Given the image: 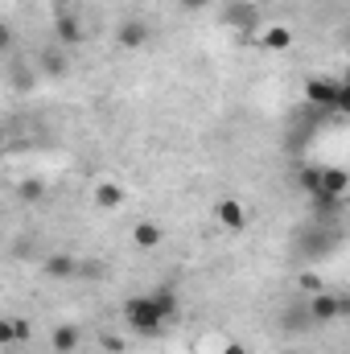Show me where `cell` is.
I'll return each instance as SVG.
<instances>
[{"instance_id": "cell-13", "label": "cell", "mask_w": 350, "mask_h": 354, "mask_svg": "<svg viewBox=\"0 0 350 354\" xmlns=\"http://www.w3.org/2000/svg\"><path fill=\"white\" fill-rule=\"evenodd\" d=\"M313 206H317V218H338L342 214V198H334V194H313Z\"/></svg>"}, {"instance_id": "cell-14", "label": "cell", "mask_w": 350, "mask_h": 354, "mask_svg": "<svg viewBox=\"0 0 350 354\" xmlns=\"http://www.w3.org/2000/svg\"><path fill=\"white\" fill-rule=\"evenodd\" d=\"M153 301H157V309L165 313V322L177 313V292H174V288H157V292H153Z\"/></svg>"}, {"instance_id": "cell-19", "label": "cell", "mask_w": 350, "mask_h": 354, "mask_svg": "<svg viewBox=\"0 0 350 354\" xmlns=\"http://www.w3.org/2000/svg\"><path fill=\"white\" fill-rule=\"evenodd\" d=\"M301 288H309V292H317V288H322V280H317L313 272H305V276H301Z\"/></svg>"}, {"instance_id": "cell-4", "label": "cell", "mask_w": 350, "mask_h": 354, "mask_svg": "<svg viewBox=\"0 0 350 354\" xmlns=\"http://www.w3.org/2000/svg\"><path fill=\"white\" fill-rule=\"evenodd\" d=\"M116 41H120L124 50H140V46L149 41V25H145V21H124V25L116 29Z\"/></svg>"}, {"instance_id": "cell-11", "label": "cell", "mask_w": 350, "mask_h": 354, "mask_svg": "<svg viewBox=\"0 0 350 354\" xmlns=\"http://www.w3.org/2000/svg\"><path fill=\"white\" fill-rule=\"evenodd\" d=\"M54 33H58L62 50H66V46H79V41H83V29H79V21H75V17H58V21H54Z\"/></svg>"}, {"instance_id": "cell-3", "label": "cell", "mask_w": 350, "mask_h": 354, "mask_svg": "<svg viewBox=\"0 0 350 354\" xmlns=\"http://www.w3.org/2000/svg\"><path fill=\"white\" fill-rule=\"evenodd\" d=\"M214 218H219L227 231H243V227H248V210H243V202H235V198H223L219 210H214Z\"/></svg>"}, {"instance_id": "cell-15", "label": "cell", "mask_w": 350, "mask_h": 354, "mask_svg": "<svg viewBox=\"0 0 350 354\" xmlns=\"http://www.w3.org/2000/svg\"><path fill=\"white\" fill-rule=\"evenodd\" d=\"M301 185H305L309 194H317V189H322V169H301Z\"/></svg>"}, {"instance_id": "cell-10", "label": "cell", "mask_w": 350, "mask_h": 354, "mask_svg": "<svg viewBox=\"0 0 350 354\" xmlns=\"http://www.w3.org/2000/svg\"><path fill=\"white\" fill-rule=\"evenodd\" d=\"M46 276L50 280H71V276H79V260L75 256H50L46 260Z\"/></svg>"}, {"instance_id": "cell-12", "label": "cell", "mask_w": 350, "mask_h": 354, "mask_svg": "<svg viewBox=\"0 0 350 354\" xmlns=\"http://www.w3.org/2000/svg\"><path fill=\"white\" fill-rule=\"evenodd\" d=\"M50 346H54V354H71L79 346V326H58L54 338H50Z\"/></svg>"}, {"instance_id": "cell-6", "label": "cell", "mask_w": 350, "mask_h": 354, "mask_svg": "<svg viewBox=\"0 0 350 354\" xmlns=\"http://www.w3.org/2000/svg\"><path fill=\"white\" fill-rule=\"evenodd\" d=\"M161 239H165V231H161L157 223H136V227H132V243H136L140 252H153V248H161Z\"/></svg>"}, {"instance_id": "cell-1", "label": "cell", "mask_w": 350, "mask_h": 354, "mask_svg": "<svg viewBox=\"0 0 350 354\" xmlns=\"http://www.w3.org/2000/svg\"><path fill=\"white\" fill-rule=\"evenodd\" d=\"M124 322L132 326V334H161L165 330V313L157 309L153 297H128L124 301Z\"/></svg>"}, {"instance_id": "cell-21", "label": "cell", "mask_w": 350, "mask_h": 354, "mask_svg": "<svg viewBox=\"0 0 350 354\" xmlns=\"http://www.w3.org/2000/svg\"><path fill=\"white\" fill-rule=\"evenodd\" d=\"M338 111H350V83H342V95H338Z\"/></svg>"}, {"instance_id": "cell-22", "label": "cell", "mask_w": 350, "mask_h": 354, "mask_svg": "<svg viewBox=\"0 0 350 354\" xmlns=\"http://www.w3.org/2000/svg\"><path fill=\"white\" fill-rule=\"evenodd\" d=\"M223 354H248V351H243V342H227V346H223Z\"/></svg>"}, {"instance_id": "cell-20", "label": "cell", "mask_w": 350, "mask_h": 354, "mask_svg": "<svg viewBox=\"0 0 350 354\" xmlns=\"http://www.w3.org/2000/svg\"><path fill=\"white\" fill-rule=\"evenodd\" d=\"M177 4H181V8H190V12H202L210 0H177Z\"/></svg>"}, {"instance_id": "cell-18", "label": "cell", "mask_w": 350, "mask_h": 354, "mask_svg": "<svg viewBox=\"0 0 350 354\" xmlns=\"http://www.w3.org/2000/svg\"><path fill=\"white\" fill-rule=\"evenodd\" d=\"M79 276L83 280H95V276H103V264H79Z\"/></svg>"}, {"instance_id": "cell-8", "label": "cell", "mask_w": 350, "mask_h": 354, "mask_svg": "<svg viewBox=\"0 0 350 354\" xmlns=\"http://www.w3.org/2000/svg\"><path fill=\"white\" fill-rule=\"evenodd\" d=\"M350 189V174L347 169H338V165H330V169H322V194H334V198H347Z\"/></svg>"}, {"instance_id": "cell-7", "label": "cell", "mask_w": 350, "mask_h": 354, "mask_svg": "<svg viewBox=\"0 0 350 354\" xmlns=\"http://www.w3.org/2000/svg\"><path fill=\"white\" fill-rule=\"evenodd\" d=\"M260 46L264 50H272V54L288 50V46H293V29H288V25H268V29L260 33Z\"/></svg>"}, {"instance_id": "cell-16", "label": "cell", "mask_w": 350, "mask_h": 354, "mask_svg": "<svg viewBox=\"0 0 350 354\" xmlns=\"http://www.w3.org/2000/svg\"><path fill=\"white\" fill-rule=\"evenodd\" d=\"M42 62H46V71H50V75H62V71H66V58H62L58 50H50V54H46Z\"/></svg>"}, {"instance_id": "cell-17", "label": "cell", "mask_w": 350, "mask_h": 354, "mask_svg": "<svg viewBox=\"0 0 350 354\" xmlns=\"http://www.w3.org/2000/svg\"><path fill=\"white\" fill-rule=\"evenodd\" d=\"M21 198L25 202H37L42 198V181H21Z\"/></svg>"}, {"instance_id": "cell-9", "label": "cell", "mask_w": 350, "mask_h": 354, "mask_svg": "<svg viewBox=\"0 0 350 354\" xmlns=\"http://www.w3.org/2000/svg\"><path fill=\"white\" fill-rule=\"evenodd\" d=\"M120 202H124V189L116 181H99L95 185V206L99 210H120Z\"/></svg>"}, {"instance_id": "cell-5", "label": "cell", "mask_w": 350, "mask_h": 354, "mask_svg": "<svg viewBox=\"0 0 350 354\" xmlns=\"http://www.w3.org/2000/svg\"><path fill=\"white\" fill-rule=\"evenodd\" d=\"M342 313V301L334 297V292H317L313 301H309V317L313 322H330V317H338Z\"/></svg>"}, {"instance_id": "cell-2", "label": "cell", "mask_w": 350, "mask_h": 354, "mask_svg": "<svg viewBox=\"0 0 350 354\" xmlns=\"http://www.w3.org/2000/svg\"><path fill=\"white\" fill-rule=\"evenodd\" d=\"M338 95H342V83H330V79H309L305 83V99L317 111H338Z\"/></svg>"}]
</instances>
